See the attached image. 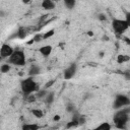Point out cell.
<instances>
[{"label": "cell", "instance_id": "obj_1", "mask_svg": "<svg viewBox=\"0 0 130 130\" xmlns=\"http://www.w3.org/2000/svg\"><path fill=\"white\" fill-rule=\"evenodd\" d=\"M20 89H21V91L24 95L28 96L30 94H34L35 92H38L39 86H38V83L35 81V79L31 76H29V77L24 78V79L21 80Z\"/></svg>", "mask_w": 130, "mask_h": 130}, {"label": "cell", "instance_id": "obj_17", "mask_svg": "<svg viewBox=\"0 0 130 130\" xmlns=\"http://www.w3.org/2000/svg\"><path fill=\"white\" fill-rule=\"evenodd\" d=\"M54 101V92H48L47 93V95L45 96V102L47 103V104H51L52 102Z\"/></svg>", "mask_w": 130, "mask_h": 130}, {"label": "cell", "instance_id": "obj_15", "mask_svg": "<svg viewBox=\"0 0 130 130\" xmlns=\"http://www.w3.org/2000/svg\"><path fill=\"white\" fill-rule=\"evenodd\" d=\"M75 4H76L75 0H65V1H64V5H65L68 9L73 8V7L75 6Z\"/></svg>", "mask_w": 130, "mask_h": 130}, {"label": "cell", "instance_id": "obj_20", "mask_svg": "<svg viewBox=\"0 0 130 130\" xmlns=\"http://www.w3.org/2000/svg\"><path fill=\"white\" fill-rule=\"evenodd\" d=\"M125 20H126V22H127V24H128V26H129V28H130V12L129 11H127L126 13H125V18H124Z\"/></svg>", "mask_w": 130, "mask_h": 130}, {"label": "cell", "instance_id": "obj_19", "mask_svg": "<svg viewBox=\"0 0 130 130\" xmlns=\"http://www.w3.org/2000/svg\"><path fill=\"white\" fill-rule=\"evenodd\" d=\"M25 36H26L25 29H24V28H20V29L18 30V37L21 38V39H23V38H25Z\"/></svg>", "mask_w": 130, "mask_h": 130}, {"label": "cell", "instance_id": "obj_3", "mask_svg": "<svg viewBox=\"0 0 130 130\" xmlns=\"http://www.w3.org/2000/svg\"><path fill=\"white\" fill-rule=\"evenodd\" d=\"M9 64L15 65V66H23L25 65V54L22 50H15L14 53L11 55V57L8 59Z\"/></svg>", "mask_w": 130, "mask_h": 130}, {"label": "cell", "instance_id": "obj_5", "mask_svg": "<svg viewBox=\"0 0 130 130\" xmlns=\"http://www.w3.org/2000/svg\"><path fill=\"white\" fill-rule=\"evenodd\" d=\"M128 106H130V99L127 95H125V94L116 95L115 101H114V108L115 109L121 110V109H124Z\"/></svg>", "mask_w": 130, "mask_h": 130}, {"label": "cell", "instance_id": "obj_21", "mask_svg": "<svg viewBox=\"0 0 130 130\" xmlns=\"http://www.w3.org/2000/svg\"><path fill=\"white\" fill-rule=\"evenodd\" d=\"M67 110H68V111H72V112H73L74 107H73L72 105H68V106H67Z\"/></svg>", "mask_w": 130, "mask_h": 130}, {"label": "cell", "instance_id": "obj_22", "mask_svg": "<svg viewBox=\"0 0 130 130\" xmlns=\"http://www.w3.org/2000/svg\"><path fill=\"white\" fill-rule=\"evenodd\" d=\"M53 120H54V121H59V120H60V116H59V115H55L54 118H53Z\"/></svg>", "mask_w": 130, "mask_h": 130}, {"label": "cell", "instance_id": "obj_12", "mask_svg": "<svg viewBox=\"0 0 130 130\" xmlns=\"http://www.w3.org/2000/svg\"><path fill=\"white\" fill-rule=\"evenodd\" d=\"M130 60V56L129 55H125V54H120L118 55L117 57V62L119 64H122V63H126Z\"/></svg>", "mask_w": 130, "mask_h": 130}, {"label": "cell", "instance_id": "obj_4", "mask_svg": "<svg viewBox=\"0 0 130 130\" xmlns=\"http://www.w3.org/2000/svg\"><path fill=\"white\" fill-rule=\"evenodd\" d=\"M112 27L117 35H122L129 28L126 20L121 18H114L112 21Z\"/></svg>", "mask_w": 130, "mask_h": 130}, {"label": "cell", "instance_id": "obj_13", "mask_svg": "<svg viewBox=\"0 0 130 130\" xmlns=\"http://www.w3.org/2000/svg\"><path fill=\"white\" fill-rule=\"evenodd\" d=\"M31 114H32L34 117H36L38 119H40V118H42L44 116V112L41 109H32L31 110Z\"/></svg>", "mask_w": 130, "mask_h": 130}, {"label": "cell", "instance_id": "obj_11", "mask_svg": "<svg viewBox=\"0 0 130 130\" xmlns=\"http://www.w3.org/2000/svg\"><path fill=\"white\" fill-rule=\"evenodd\" d=\"M92 130H112V125L109 122H102L98 126H95Z\"/></svg>", "mask_w": 130, "mask_h": 130}, {"label": "cell", "instance_id": "obj_8", "mask_svg": "<svg viewBox=\"0 0 130 130\" xmlns=\"http://www.w3.org/2000/svg\"><path fill=\"white\" fill-rule=\"evenodd\" d=\"M40 53H41V55L42 56H44L45 58H47V57H49L51 54H52V52H53V47L51 46V45H44V46H42L41 48H40Z\"/></svg>", "mask_w": 130, "mask_h": 130}, {"label": "cell", "instance_id": "obj_7", "mask_svg": "<svg viewBox=\"0 0 130 130\" xmlns=\"http://www.w3.org/2000/svg\"><path fill=\"white\" fill-rule=\"evenodd\" d=\"M76 70H77V66H76V64H75V63L70 64V65L64 70V73H63V77H64V79H66V80L71 79V78L75 75Z\"/></svg>", "mask_w": 130, "mask_h": 130}, {"label": "cell", "instance_id": "obj_2", "mask_svg": "<svg viewBox=\"0 0 130 130\" xmlns=\"http://www.w3.org/2000/svg\"><path fill=\"white\" fill-rule=\"evenodd\" d=\"M129 120V110L124 108L119 110L113 118L114 124L118 129H124L127 125V122Z\"/></svg>", "mask_w": 130, "mask_h": 130}, {"label": "cell", "instance_id": "obj_14", "mask_svg": "<svg viewBox=\"0 0 130 130\" xmlns=\"http://www.w3.org/2000/svg\"><path fill=\"white\" fill-rule=\"evenodd\" d=\"M28 73H29L30 76H31V75H37V74H39V73H40V67L37 66V65H32V66L30 67Z\"/></svg>", "mask_w": 130, "mask_h": 130}, {"label": "cell", "instance_id": "obj_9", "mask_svg": "<svg viewBox=\"0 0 130 130\" xmlns=\"http://www.w3.org/2000/svg\"><path fill=\"white\" fill-rule=\"evenodd\" d=\"M41 6H42V8H44L46 10H52L55 8L56 3L52 0H43L41 2Z\"/></svg>", "mask_w": 130, "mask_h": 130}, {"label": "cell", "instance_id": "obj_16", "mask_svg": "<svg viewBox=\"0 0 130 130\" xmlns=\"http://www.w3.org/2000/svg\"><path fill=\"white\" fill-rule=\"evenodd\" d=\"M11 68V65L9 63H5V64H2L1 67H0V70L2 73H7Z\"/></svg>", "mask_w": 130, "mask_h": 130}, {"label": "cell", "instance_id": "obj_18", "mask_svg": "<svg viewBox=\"0 0 130 130\" xmlns=\"http://www.w3.org/2000/svg\"><path fill=\"white\" fill-rule=\"evenodd\" d=\"M54 34H55V30H54V29H50V30H48V31H46V32L44 34L43 38H44V39H48V38L52 37Z\"/></svg>", "mask_w": 130, "mask_h": 130}, {"label": "cell", "instance_id": "obj_10", "mask_svg": "<svg viewBox=\"0 0 130 130\" xmlns=\"http://www.w3.org/2000/svg\"><path fill=\"white\" fill-rule=\"evenodd\" d=\"M41 126L37 123H24L21 126V130H40Z\"/></svg>", "mask_w": 130, "mask_h": 130}, {"label": "cell", "instance_id": "obj_6", "mask_svg": "<svg viewBox=\"0 0 130 130\" xmlns=\"http://www.w3.org/2000/svg\"><path fill=\"white\" fill-rule=\"evenodd\" d=\"M14 49L9 45V44H2L1 49H0V56L2 59H9L11 57V55L14 53Z\"/></svg>", "mask_w": 130, "mask_h": 130}]
</instances>
